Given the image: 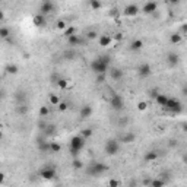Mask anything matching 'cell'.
<instances>
[{
    "instance_id": "6da1fadb",
    "label": "cell",
    "mask_w": 187,
    "mask_h": 187,
    "mask_svg": "<svg viewBox=\"0 0 187 187\" xmlns=\"http://www.w3.org/2000/svg\"><path fill=\"white\" fill-rule=\"evenodd\" d=\"M110 64H111V57L110 56H98L97 59H94L91 61L89 67L94 73H107L110 70Z\"/></svg>"
},
{
    "instance_id": "7a4b0ae2",
    "label": "cell",
    "mask_w": 187,
    "mask_h": 187,
    "mask_svg": "<svg viewBox=\"0 0 187 187\" xmlns=\"http://www.w3.org/2000/svg\"><path fill=\"white\" fill-rule=\"evenodd\" d=\"M85 137H82L81 135H76V136H73L69 142V152L72 153L73 157H77L79 152H81L83 146H85Z\"/></svg>"
},
{
    "instance_id": "3957f363",
    "label": "cell",
    "mask_w": 187,
    "mask_h": 187,
    "mask_svg": "<svg viewBox=\"0 0 187 187\" xmlns=\"http://www.w3.org/2000/svg\"><path fill=\"white\" fill-rule=\"evenodd\" d=\"M120 140L117 139H108L105 142V145H104V151H105V153L108 155V157H114V155H117V153L120 152Z\"/></svg>"
},
{
    "instance_id": "277c9868",
    "label": "cell",
    "mask_w": 187,
    "mask_h": 187,
    "mask_svg": "<svg viewBox=\"0 0 187 187\" xmlns=\"http://www.w3.org/2000/svg\"><path fill=\"white\" fill-rule=\"evenodd\" d=\"M164 108L168 110L170 113H173V114H180L183 111V104H181V101H180L179 98H168L167 105Z\"/></svg>"
},
{
    "instance_id": "5b68a950",
    "label": "cell",
    "mask_w": 187,
    "mask_h": 187,
    "mask_svg": "<svg viewBox=\"0 0 187 187\" xmlns=\"http://www.w3.org/2000/svg\"><path fill=\"white\" fill-rule=\"evenodd\" d=\"M107 170H108V167H107L104 162H92V164H91V167L88 168V175L98 177V175L104 174Z\"/></svg>"
},
{
    "instance_id": "8992f818",
    "label": "cell",
    "mask_w": 187,
    "mask_h": 187,
    "mask_svg": "<svg viewBox=\"0 0 187 187\" xmlns=\"http://www.w3.org/2000/svg\"><path fill=\"white\" fill-rule=\"evenodd\" d=\"M56 175H57V170H56L54 165H50V164L44 165L40 170V177L43 180H53L56 179Z\"/></svg>"
},
{
    "instance_id": "52a82bcc",
    "label": "cell",
    "mask_w": 187,
    "mask_h": 187,
    "mask_svg": "<svg viewBox=\"0 0 187 187\" xmlns=\"http://www.w3.org/2000/svg\"><path fill=\"white\" fill-rule=\"evenodd\" d=\"M110 105H111V108L113 110H115V111H120V110H123L124 108V99H123V97L120 95V94H117V92H113L111 94V97H110Z\"/></svg>"
},
{
    "instance_id": "ba28073f",
    "label": "cell",
    "mask_w": 187,
    "mask_h": 187,
    "mask_svg": "<svg viewBox=\"0 0 187 187\" xmlns=\"http://www.w3.org/2000/svg\"><path fill=\"white\" fill-rule=\"evenodd\" d=\"M137 75H139V77H142V79L149 77L152 75V66L149 63H140L139 66H137Z\"/></svg>"
},
{
    "instance_id": "9c48e42d",
    "label": "cell",
    "mask_w": 187,
    "mask_h": 187,
    "mask_svg": "<svg viewBox=\"0 0 187 187\" xmlns=\"http://www.w3.org/2000/svg\"><path fill=\"white\" fill-rule=\"evenodd\" d=\"M56 10V4L51 2V0H44L41 6H40V13H43V15H50Z\"/></svg>"
},
{
    "instance_id": "30bf717a",
    "label": "cell",
    "mask_w": 187,
    "mask_h": 187,
    "mask_svg": "<svg viewBox=\"0 0 187 187\" xmlns=\"http://www.w3.org/2000/svg\"><path fill=\"white\" fill-rule=\"evenodd\" d=\"M158 9V3L155 0H148L146 3L143 4V8H142V13L145 15H152L153 12H157Z\"/></svg>"
},
{
    "instance_id": "8fae6325",
    "label": "cell",
    "mask_w": 187,
    "mask_h": 187,
    "mask_svg": "<svg viewBox=\"0 0 187 187\" xmlns=\"http://www.w3.org/2000/svg\"><path fill=\"white\" fill-rule=\"evenodd\" d=\"M140 12V9L137 4H127L126 8L123 9V15L124 16H129V18H132V16H136L137 13Z\"/></svg>"
},
{
    "instance_id": "7c38bea8",
    "label": "cell",
    "mask_w": 187,
    "mask_h": 187,
    "mask_svg": "<svg viewBox=\"0 0 187 187\" xmlns=\"http://www.w3.org/2000/svg\"><path fill=\"white\" fill-rule=\"evenodd\" d=\"M167 63H168V66L170 67H175L177 64L180 63V56L177 54V53H174V51H171V53H168L167 54Z\"/></svg>"
},
{
    "instance_id": "4fadbf2b",
    "label": "cell",
    "mask_w": 187,
    "mask_h": 187,
    "mask_svg": "<svg viewBox=\"0 0 187 187\" xmlns=\"http://www.w3.org/2000/svg\"><path fill=\"white\" fill-rule=\"evenodd\" d=\"M108 72H110L111 79H113V81H117V82H120L121 79H123V76H124V72L120 67H113V69L110 67Z\"/></svg>"
},
{
    "instance_id": "5bb4252c",
    "label": "cell",
    "mask_w": 187,
    "mask_h": 187,
    "mask_svg": "<svg viewBox=\"0 0 187 187\" xmlns=\"http://www.w3.org/2000/svg\"><path fill=\"white\" fill-rule=\"evenodd\" d=\"M158 157H159V152L158 151H155V149H151V151H146V152L143 153V161L145 162H153L157 161Z\"/></svg>"
},
{
    "instance_id": "9a60e30c",
    "label": "cell",
    "mask_w": 187,
    "mask_h": 187,
    "mask_svg": "<svg viewBox=\"0 0 187 187\" xmlns=\"http://www.w3.org/2000/svg\"><path fill=\"white\" fill-rule=\"evenodd\" d=\"M143 41L140 38H136V40H133L132 43H130V45H129V50L133 51V53H137V51H140L142 48H143Z\"/></svg>"
},
{
    "instance_id": "2e32d148",
    "label": "cell",
    "mask_w": 187,
    "mask_h": 187,
    "mask_svg": "<svg viewBox=\"0 0 187 187\" xmlns=\"http://www.w3.org/2000/svg\"><path fill=\"white\" fill-rule=\"evenodd\" d=\"M79 115H81V120H86V119H89L91 115H92V107L88 105V104H85V105H82Z\"/></svg>"
},
{
    "instance_id": "e0dca14e",
    "label": "cell",
    "mask_w": 187,
    "mask_h": 187,
    "mask_svg": "<svg viewBox=\"0 0 187 187\" xmlns=\"http://www.w3.org/2000/svg\"><path fill=\"white\" fill-rule=\"evenodd\" d=\"M32 22H34V25L37 26V28H43V26L45 25V15L37 13V15L32 18Z\"/></svg>"
},
{
    "instance_id": "ac0fdd59",
    "label": "cell",
    "mask_w": 187,
    "mask_h": 187,
    "mask_svg": "<svg viewBox=\"0 0 187 187\" xmlns=\"http://www.w3.org/2000/svg\"><path fill=\"white\" fill-rule=\"evenodd\" d=\"M119 140L121 142V143H133V142L136 140V135H135L133 132H127V133H124Z\"/></svg>"
},
{
    "instance_id": "d6986e66",
    "label": "cell",
    "mask_w": 187,
    "mask_h": 187,
    "mask_svg": "<svg viewBox=\"0 0 187 187\" xmlns=\"http://www.w3.org/2000/svg\"><path fill=\"white\" fill-rule=\"evenodd\" d=\"M113 41V37L108 34H104V35H99L98 38V43H99V47H108Z\"/></svg>"
},
{
    "instance_id": "ffe728a7",
    "label": "cell",
    "mask_w": 187,
    "mask_h": 187,
    "mask_svg": "<svg viewBox=\"0 0 187 187\" xmlns=\"http://www.w3.org/2000/svg\"><path fill=\"white\" fill-rule=\"evenodd\" d=\"M67 44H69V47H77L79 45V44H82V40L79 38V37H77L76 34H73V35H70V37H67Z\"/></svg>"
},
{
    "instance_id": "44dd1931",
    "label": "cell",
    "mask_w": 187,
    "mask_h": 187,
    "mask_svg": "<svg viewBox=\"0 0 187 187\" xmlns=\"http://www.w3.org/2000/svg\"><path fill=\"white\" fill-rule=\"evenodd\" d=\"M168 98H170V97H168L167 94H158L157 98H155V101H157L158 105L164 108V107L167 105V101H168Z\"/></svg>"
},
{
    "instance_id": "7402d4cb",
    "label": "cell",
    "mask_w": 187,
    "mask_h": 187,
    "mask_svg": "<svg viewBox=\"0 0 187 187\" xmlns=\"http://www.w3.org/2000/svg\"><path fill=\"white\" fill-rule=\"evenodd\" d=\"M28 111H29V107L26 105V102H22V104H18V105H16V113L19 115L28 114Z\"/></svg>"
},
{
    "instance_id": "603a6c76",
    "label": "cell",
    "mask_w": 187,
    "mask_h": 187,
    "mask_svg": "<svg viewBox=\"0 0 187 187\" xmlns=\"http://www.w3.org/2000/svg\"><path fill=\"white\" fill-rule=\"evenodd\" d=\"M38 151L40 152H51V142L44 140V142L38 143Z\"/></svg>"
},
{
    "instance_id": "cb8c5ba5",
    "label": "cell",
    "mask_w": 187,
    "mask_h": 187,
    "mask_svg": "<svg viewBox=\"0 0 187 187\" xmlns=\"http://www.w3.org/2000/svg\"><path fill=\"white\" fill-rule=\"evenodd\" d=\"M181 40H183V35L180 34V32H174V34H171L170 35V43L171 44H180L181 43Z\"/></svg>"
},
{
    "instance_id": "d4e9b609",
    "label": "cell",
    "mask_w": 187,
    "mask_h": 187,
    "mask_svg": "<svg viewBox=\"0 0 187 187\" xmlns=\"http://www.w3.org/2000/svg\"><path fill=\"white\" fill-rule=\"evenodd\" d=\"M75 57H76V53H75V50H73L72 47L63 53V59L64 60H75Z\"/></svg>"
},
{
    "instance_id": "484cf974",
    "label": "cell",
    "mask_w": 187,
    "mask_h": 187,
    "mask_svg": "<svg viewBox=\"0 0 187 187\" xmlns=\"http://www.w3.org/2000/svg\"><path fill=\"white\" fill-rule=\"evenodd\" d=\"M15 99H16L18 104H22V102H26V94L22 92V91H18L15 94Z\"/></svg>"
},
{
    "instance_id": "4316f807",
    "label": "cell",
    "mask_w": 187,
    "mask_h": 187,
    "mask_svg": "<svg viewBox=\"0 0 187 187\" xmlns=\"http://www.w3.org/2000/svg\"><path fill=\"white\" fill-rule=\"evenodd\" d=\"M48 102H50L51 105H59L60 104V98H59V95H57V94H50V95H48Z\"/></svg>"
},
{
    "instance_id": "83f0119b",
    "label": "cell",
    "mask_w": 187,
    "mask_h": 187,
    "mask_svg": "<svg viewBox=\"0 0 187 187\" xmlns=\"http://www.w3.org/2000/svg\"><path fill=\"white\" fill-rule=\"evenodd\" d=\"M56 85L59 86L60 89H67L69 88V81L64 79V77H59V81L56 82Z\"/></svg>"
},
{
    "instance_id": "f1b7e54d",
    "label": "cell",
    "mask_w": 187,
    "mask_h": 187,
    "mask_svg": "<svg viewBox=\"0 0 187 187\" xmlns=\"http://www.w3.org/2000/svg\"><path fill=\"white\" fill-rule=\"evenodd\" d=\"M92 135H94V129L92 127H85V129H82L81 130V136L85 137V139H89Z\"/></svg>"
},
{
    "instance_id": "f546056e",
    "label": "cell",
    "mask_w": 187,
    "mask_h": 187,
    "mask_svg": "<svg viewBox=\"0 0 187 187\" xmlns=\"http://www.w3.org/2000/svg\"><path fill=\"white\" fill-rule=\"evenodd\" d=\"M165 184H167L165 180L155 179V180H151V184H149V186H151V187H162V186H165Z\"/></svg>"
},
{
    "instance_id": "4dcf8cb0",
    "label": "cell",
    "mask_w": 187,
    "mask_h": 187,
    "mask_svg": "<svg viewBox=\"0 0 187 187\" xmlns=\"http://www.w3.org/2000/svg\"><path fill=\"white\" fill-rule=\"evenodd\" d=\"M9 37H10V29H9L8 26H2L0 28V38L8 40Z\"/></svg>"
},
{
    "instance_id": "1f68e13d",
    "label": "cell",
    "mask_w": 187,
    "mask_h": 187,
    "mask_svg": "<svg viewBox=\"0 0 187 187\" xmlns=\"http://www.w3.org/2000/svg\"><path fill=\"white\" fill-rule=\"evenodd\" d=\"M6 72H8L9 75H16V73L19 72V67H18L16 64H8V66H6Z\"/></svg>"
},
{
    "instance_id": "d6a6232c",
    "label": "cell",
    "mask_w": 187,
    "mask_h": 187,
    "mask_svg": "<svg viewBox=\"0 0 187 187\" xmlns=\"http://www.w3.org/2000/svg\"><path fill=\"white\" fill-rule=\"evenodd\" d=\"M89 6H91V9H94V10H99V9L102 8V3L99 0H89Z\"/></svg>"
},
{
    "instance_id": "836d02e7",
    "label": "cell",
    "mask_w": 187,
    "mask_h": 187,
    "mask_svg": "<svg viewBox=\"0 0 187 187\" xmlns=\"http://www.w3.org/2000/svg\"><path fill=\"white\" fill-rule=\"evenodd\" d=\"M72 167L75 170H82V168H83V162H82L79 158H75L72 161Z\"/></svg>"
},
{
    "instance_id": "e575fe53",
    "label": "cell",
    "mask_w": 187,
    "mask_h": 187,
    "mask_svg": "<svg viewBox=\"0 0 187 187\" xmlns=\"http://www.w3.org/2000/svg\"><path fill=\"white\" fill-rule=\"evenodd\" d=\"M61 151V145L59 142H51V153H59Z\"/></svg>"
},
{
    "instance_id": "d590c367",
    "label": "cell",
    "mask_w": 187,
    "mask_h": 187,
    "mask_svg": "<svg viewBox=\"0 0 187 187\" xmlns=\"http://www.w3.org/2000/svg\"><path fill=\"white\" fill-rule=\"evenodd\" d=\"M56 28L60 31H64L67 28V24H66V21H63V19H59V21L56 22Z\"/></svg>"
},
{
    "instance_id": "8d00e7d4",
    "label": "cell",
    "mask_w": 187,
    "mask_h": 187,
    "mask_svg": "<svg viewBox=\"0 0 187 187\" xmlns=\"http://www.w3.org/2000/svg\"><path fill=\"white\" fill-rule=\"evenodd\" d=\"M50 114V108L47 105H41L40 107V117H47Z\"/></svg>"
},
{
    "instance_id": "74e56055",
    "label": "cell",
    "mask_w": 187,
    "mask_h": 187,
    "mask_svg": "<svg viewBox=\"0 0 187 187\" xmlns=\"http://www.w3.org/2000/svg\"><path fill=\"white\" fill-rule=\"evenodd\" d=\"M75 32H76V29H75L73 26H67V28H66V29L63 31V35H64V37H66V38H67V37H70V35H73V34H75Z\"/></svg>"
},
{
    "instance_id": "f35d334b",
    "label": "cell",
    "mask_w": 187,
    "mask_h": 187,
    "mask_svg": "<svg viewBox=\"0 0 187 187\" xmlns=\"http://www.w3.org/2000/svg\"><path fill=\"white\" fill-rule=\"evenodd\" d=\"M97 38H98V32H97V31L91 29V31L86 32V40H97Z\"/></svg>"
},
{
    "instance_id": "ab89813d",
    "label": "cell",
    "mask_w": 187,
    "mask_h": 187,
    "mask_svg": "<svg viewBox=\"0 0 187 187\" xmlns=\"http://www.w3.org/2000/svg\"><path fill=\"white\" fill-rule=\"evenodd\" d=\"M105 75L107 73H99V75H97V81H95V83H97V85H102V83L105 82Z\"/></svg>"
},
{
    "instance_id": "60d3db41",
    "label": "cell",
    "mask_w": 187,
    "mask_h": 187,
    "mask_svg": "<svg viewBox=\"0 0 187 187\" xmlns=\"http://www.w3.org/2000/svg\"><path fill=\"white\" fill-rule=\"evenodd\" d=\"M57 108H59V111H61V113H64V111L69 108V102L66 101H60V104L57 105Z\"/></svg>"
},
{
    "instance_id": "b9f144b4",
    "label": "cell",
    "mask_w": 187,
    "mask_h": 187,
    "mask_svg": "<svg viewBox=\"0 0 187 187\" xmlns=\"http://www.w3.org/2000/svg\"><path fill=\"white\" fill-rule=\"evenodd\" d=\"M146 108H148V102H145V101L137 102V110L139 111H145Z\"/></svg>"
},
{
    "instance_id": "7bdbcfd3",
    "label": "cell",
    "mask_w": 187,
    "mask_h": 187,
    "mask_svg": "<svg viewBox=\"0 0 187 187\" xmlns=\"http://www.w3.org/2000/svg\"><path fill=\"white\" fill-rule=\"evenodd\" d=\"M108 186H110V187H117V186H121V181H119V180H115V179H111L110 181H108Z\"/></svg>"
},
{
    "instance_id": "ee69618b",
    "label": "cell",
    "mask_w": 187,
    "mask_h": 187,
    "mask_svg": "<svg viewBox=\"0 0 187 187\" xmlns=\"http://www.w3.org/2000/svg\"><path fill=\"white\" fill-rule=\"evenodd\" d=\"M180 34L183 35V37H187V24H183V25L180 26Z\"/></svg>"
},
{
    "instance_id": "f6af8a7d",
    "label": "cell",
    "mask_w": 187,
    "mask_h": 187,
    "mask_svg": "<svg viewBox=\"0 0 187 187\" xmlns=\"http://www.w3.org/2000/svg\"><path fill=\"white\" fill-rule=\"evenodd\" d=\"M54 126H51V124H50V126H45V135H50V133H53V132H54Z\"/></svg>"
},
{
    "instance_id": "bcb514c9",
    "label": "cell",
    "mask_w": 187,
    "mask_h": 187,
    "mask_svg": "<svg viewBox=\"0 0 187 187\" xmlns=\"http://www.w3.org/2000/svg\"><path fill=\"white\" fill-rule=\"evenodd\" d=\"M113 40H115V41H121V40H123V34H121V32H117V34L113 37Z\"/></svg>"
},
{
    "instance_id": "7dc6e473",
    "label": "cell",
    "mask_w": 187,
    "mask_h": 187,
    "mask_svg": "<svg viewBox=\"0 0 187 187\" xmlns=\"http://www.w3.org/2000/svg\"><path fill=\"white\" fill-rule=\"evenodd\" d=\"M158 94H159V92H158V91H155V89H153V91H151V92H149V95H151V98H153V99H155V98H157V95H158Z\"/></svg>"
},
{
    "instance_id": "c3c4849f",
    "label": "cell",
    "mask_w": 187,
    "mask_h": 187,
    "mask_svg": "<svg viewBox=\"0 0 187 187\" xmlns=\"http://www.w3.org/2000/svg\"><path fill=\"white\" fill-rule=\"evenodd\" d=\"M180 2H181V0H170V3H171V4H179Z\"/></svg>"
},
{
    "instance_id": "681fc988",
    "label": "cell",
    "mask_w": 187,
    "mask_h": 187,
    "mask_svg": "<svg viewBox=\"0 0 187 187\" xmlns=\"http://www.w3.org/2000/svg\"><path fill=\"white\" fill-rule=\"evenodd\" d=\"M3 181H4V174L2 173V174H0V184H3Z\"/></svg>"
},
{
    "instance_id": "f907efd6",
    "label": "cell",
    "mask_w": 187,
    "mask_h": 187,
    "mask_svg": "<svg viewBox=\"0 0 187 187\" xmlns=\"http://www.w3.org/2000/svg\"><path fill=\"white\" fill-rule=\"evenodd\" d=\"M183 162H184V164H187V152L183 155Z\"/></svg>"
},
{
    "instance_id": "816d5d0a",
    "label": "cell",
    "mask_w": 187,
    "mask_h": 187,
    "mask_svg": "<svg viewBox=\"0 0 187 187\" xmlns=\"http://www.w3.org/2000/svg\"><path fill=\"white\" fill-rule=\"evenodd\" d=\"M183 95H186V97H187V86H184V88H183Z\"/></svg>"
},
{
    "instance_id": "f5cc1de1",
    "label": "cell",
    "mask_w": 187,
    "mask_h": 187,
    "mask_svg": "<svg viewBox=\"0 0 187 187\" xmlns=\"http://www.w3.org/2000/svg\"><path fill=\"white\" fill-rule=\"evenodd\" d=\"M183 130L187 133V123H184V124H183Z\"/></svg>"
},
{
    "instance_id": "db71d44e",
    "label": "cell",
    "mask_w": 187,
    "mask_h": 187,
    "mask_svg": "<svg viewBox=\"0 0 187 187\" xmlns=\"http://www.w3.org/2000/svg\"><path fill=\"white\" fill-rule=\"evenodd\" d=\"M164 2H165V3H170V0H164Z\"/></svg>"
}]
</instances>
